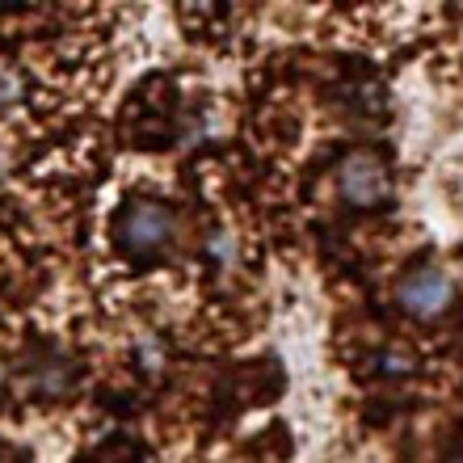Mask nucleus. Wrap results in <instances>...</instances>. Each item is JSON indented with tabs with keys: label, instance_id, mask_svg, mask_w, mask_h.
Segmentation results:
<instances>
[{
	"label": "nucleus",
	"instance_id": "obj_1",
	"mask_svg": "<svg viewBox=\"0 0 463 463\" xmlns=\"http://www.w3.org/2000/svg\"><path fill=\"white\" fill-rule=\"evenodd\" d=\"M173 232H177V220H173L169 207H160V203H131V207L118 215V249L131 261H152V257L173 241Z\"/></svg>",
	"mask_w": 463,
	"mask_h": 463
},
{
	"label": "nucleus",
	"instance_id": "obj_2",
	"mask_svg": "<svg viewBox=\"0 0 463 463\" xmlns=\"http://www.w3.org/2000/svg\"><path fill=\"white\" fill-rule=\"evenodd\" d=\"M337 190L350 207H383L392 198V173L375 152L354 147L337 165Z\"/></svg>",
	"mask_w": 463,
	"mask_h": 463
},
{
	"label": "nucleus",
	"instance_id": "obj_3",
	"mask_svg": "<svg viewBox=\"0 0 463 463\" xmlns=\"http://www.w3.org/2000/svg\"><path fill=\"white\" fill-rule=\"evenodd\" d=\"M396 299H401V307L413 320H434V317H442V312L451 307L455 282H451V274H447V269L421 266V269H413V274H404Z\"/></svg>",
	"mask_w": 463,
	"mask_h": 463
},
{
	"label": "nucleus",
	"instance_id": "obj_4",
	"mask_svg": "<svg viewBox=\"0 0 463 463\" xmlns=\"http://www.w3.org/2000/svg\"><path fill=\"white\" fill-rule=\"evenodd\" d=\"M379 371H383V375H409V371H413V358L404 350H392L379 358Z\"/></svg>",
	"mask_w": 463,
	"mask_h": 463
},
{
	"label": "nucleus",
	"instance_id": "obj_5",
	"mask_svg": "<svg viewBox=\"0 0 463 463\" xmlns=\"http://www.w3.org/2000/svg\"><path fill=\"white\" fill-rule=\"evenodd\" d=\"M17 98H22V80H17L13 68L0 63V101H17Z\"/></svg>",
	"mask_w": 463,
	"mask_h": 463
},
{
	"label": "nucleus",
	"instance_id": "obj_6",
	"mask_svg": "<svg viewBox=\"0 0 463 463\" xmlns=\"http://www.w3.org/2000/svg\"><path fill=\"white\" fill-rule=\"evenodd\" d=\"M89 463H139V455H135L127 442H118V447H106L98 459H89Z\"/></svg>",
	"mask_w": 463,
	"mask_h": 463
},
{
	"label": "nucleus",
	"instance_id": "obj_7",
	"mask_svg": "<svg viewBox=\"0 0 463 463\" xmlns=\"http://www.w3.org/2000/svg\"><path fill=\"white\" fill-rule=\"evenodd\" d=\"M447 463H463V442H459V447H455V455H451V459H447Z\"/></svg>",
	"mask_w": 463,
	"mask_h": 463
},
{
	"label": "nucleus",
	"instance_id": "obj_8",
	"mask_svg": "<svg viewBox=\"0 0 463 463\" xmlns=\"http://www.w3.org/2000/svg\"><path fill=\"white\" fill-rule=\"evenodd\" d=\"M0 388H5V366H0Z\"/></svg>",
	"mask_w": 463,
	"mask_h": 463
}]
</instances>
